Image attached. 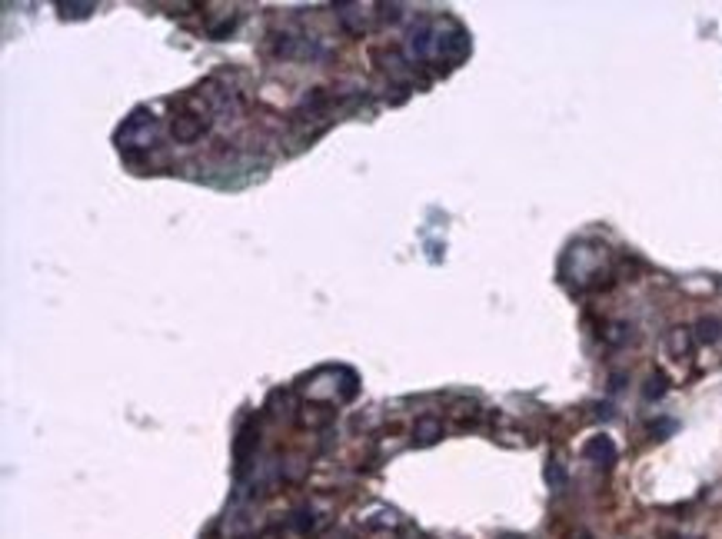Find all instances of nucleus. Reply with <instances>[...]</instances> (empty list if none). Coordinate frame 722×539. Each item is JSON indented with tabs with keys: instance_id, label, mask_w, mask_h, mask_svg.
<instances>
[{
	"instance_id": "9",
	"label": "nucleus",
	"mask_w": 722,
	"mask_h": 539,
	"mask_svg": "<svg viewBox=\"0 0 722 539\" xmlns=\"http://www.w3.org/2000/svg\"><path fill=\"white\" fill-rule=\"evenodd\" d=\"M546 480H549V483H553V486H556V490H559V486L566 483V473H562V469H559V466H549V469H546Z\"/></svg>"
},
{
	"instance_id": "1",
	"label": "nucleus",
	"mask_w": 722,
	"mask_h": 539,
	"mask_svg": "<svg viewBox=\"0 0 722 539\" xmlns=\"http://www.w3.org/2000/svg\"><path fill=\"white\" fill-rule=\"evenodd\" d=\"M582 456L596 463V466H613L616 463V443L609 436H593L589 443L582 446Z\"/></svg>"
},
{
	"instance_id": "4",
	"label": "nucleus",
	"mask_w": 722,
	"mask_h": 539,
	"mask_svg": "<svg viewBox=\"0 0 722 539\" xmlns=\"http://www.w3.org/2000/svg\"><path fill=\"white\" fill-rule=\"evenodd\" d=\"M253 423H246L243 430H240V440H236V466L243 469L246 466V456H250V443H253Z\"/></svg>"
},
{
	"instance_id": "2",
	"label": "nucleus",
	"mask_w": 722,
	"mask_h": 539,
	"mask_svg": "<svg viewBox=\"0 0 722 539\" xmlns=\"http://www.w3.org/2000/svg\"><path fill=\"white\" fill-rule=\"evenodd\" d=\"M203 127H207V120L193 117V114H186V117H176V120H174V140H180V143L197 140L200 133H203Z\"/></svg>"
},
{
	"instance_id": "3",
	"label": "nucleus",
	"mask_w": 722,
	"mask_h": 539,
	"mask_svg": "<svg viewBox=\"0 0 722 539\" xmlns=\"http://www.w3.org/2000/svg\"><path fill=\"white\" fill-rule=\"evenodd\" d=\"M440 436H443V423L433 420V416H423V420L416 423V430H413V443H416V446H430V443H436Z\"/></svg>"
},
{
	"instance_id": "6",
	"label": "nucleus",
	"mask_w": 722,
	"mask_h": 539,
	"mask_svg": "<svg viewBox=\"0 0 722 539\" xmlns=\"http://www.w3.org/2000/svg\"><path fill=\"white\" fill-rule=\"evenodd\" d=\"M699 340H702V343L722 340V323H719V320H712V317L699 320Z\"/></svg>"
},
{
	"instance_id": "5",
	"label": "nucleus",
	"mask_w": 722,
	"mask_h": 539,
	"mask_svg": "<svg viewBox=\"0 0 722 539\" xmlns=\"http://www.w3.org/2000/svg\"><path fill=\"white\" fill-rule=\"evenodd\" d=\"M689 343H692L689 329L675 327L673 333H669V350H673V356H686V353H689Z\"/></svg>"
},
{
	"instance_id": "8",
	"label": "nucleus",
	"mask_w": 722,
	"mask_h": 539,
	"mask_svg": "<svg viewBox=\"0 0 722 539\" xmlns=\"http://www.w3.org/2000/svg\"><path fill=\"white\" fill-rule=\"evenodd\" d=\"M60 11H64V17H70V11H73V17H87V13L93 11V4H60Z\"/></svg>"
},
{
	"instance_id": "7",
	"label": "nucleus",
	"mask_w": 722,
	"mask_h": 539,
	"mask_svg": "<svg viewBox=\"0 0 722 539\" xmlns=\"http://www.w3.org/2000/svg\"><path fill=\"white\" fill-rule=\"evenodd\" d=\"M642 393H646V399H656V396H663L666 393V376H649V387L642 389Z\"/></svg>"
},
{
	"instance_id": "10",
	"label": "nucleus",
	"mask_w": 722,
	"mask_h": 539,
	"mask_svg": "<svg viewBox=\"0 0 722 539\" xmlns=\"http://www.w3.org/2000/svg\"><path fill=\"white\" fill-rule=\"evenodd\" d=\"M506 539H519V536H506Z\"/></svg>"
}]
</instances>
